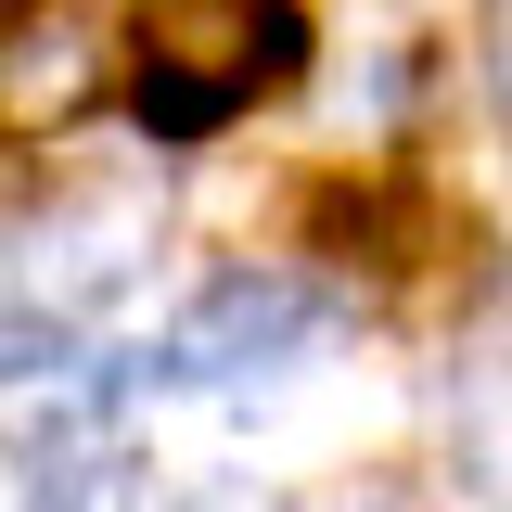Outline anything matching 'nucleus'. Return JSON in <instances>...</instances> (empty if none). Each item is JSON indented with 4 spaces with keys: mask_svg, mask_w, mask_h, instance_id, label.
Here are the masks:
<instances>
[{
    "mask_svg": "<svg viewBox=\"0 0 512 512\" xmlns=\"http://www.w3.org/2000/svg\"><path fill=\"white\" fill-rule=\"evenodd\" d=\"M487 90H500V128H512V13H500V39H487Z\"/></svg>",
    "mask_w": 512,
    "mask_h": 512,
    "instance_id": "9",
    "label": "nucleus"
},
{
    "mask_svg": "<svg viewBox=\"0 0 512 512\" xmlns=\"http://www.w3.org/2000/svg\"><path fill=\"white\" fill-rule=\"evenodd\" d=\"M295 52H308L295 0H141V128L154 141H205L256 90H282Z\"/></svg>",
    "mask_w": 512,
    "mask_h": 512,
    "instance_id": "1",
    "label": "nucleus"
},
{
    "mask_svg": "<svg viewBox=\"0 0 512 512\" xmlns=\"http://www.w3.org/2000/svg\"><path fill=\"white\" fill-rule=\"evenodd\" d=\"M39 512H141V474L128 461H64L52 487H39Z\"/></svg>",
    "mask_w": 512,
    "mask_h": 512,
    "instance_id": "6",
    "label": "nucleus"
},
{
    "mask_svg": "<svg viewBox=\"0 0 512 512\" xmlns=\"http://www.w3.org/2000/svg\"><path fill=\"white\" fill-rule=\"evenodd\" d=\"M448 448H461V474H474L487 500H512V359H474V372H461Z\"/></svg>",
    "mask_w": 512,
    "mask_h": 512,
    "instance_id": "5",
    "label": "nucleus"
},
{
    "mask_svg": "<svg viewBox=\"0 0 512 512\" xmlns=\"http://www.w3.org/2000/svg\"><path fill=\"white\" fill-rule=\"evenodd\" d=\"M90 77H103V64H90V39H77V26H13V39H0V128H13V141H26V128H64L77 116V103H90Z\"/></svg>",
    "mask_w": 512,
    "mask_h": 512,
    "instance_id": "4",
    "label": "nucleus"
},
{
    "mask_svg": "<svg viewBox=\"0 0 512 512\" xmlns=\"http://www.w3.org/2000/svg\"><path fill=\"white\" fill-rule=\"evenodd\" d=\"M308 320H320L308 282L244 269V282H218V295L167 333V372H180V384H244V372H269V359H295V346H308Z\"/></svg>",
    "mask_w": 512,
    "mask_h": 512,
    "instance_id": "2",
    "label": "nucleus"
},
{
    "mask_svg": "<svg viewBox=\"0 0 512 512\" xmlns=\"http://www.w3.org/2000/svg\"><path fill=\"white\" fill-rule=\"evenodd\" d=\"M141 256H154V192H141V180H77V192H52V218H39V295L90 308V295H116Z\"/></svg>",
    "mask_w": 512,
    "mask_h": 512,
    "instance_id": "3",
    "label": "nucleus"
},
{
    "mask_svg": "<svg viewBox=\"0 0 512 512\" xmlns=\"http://www.w3.org/2000/svg\"><path fill=\"white\" fill-rule=\"evenodd\" d=\"M295 512H423V487H410V474H333V487H308Z\"/></svg>",
    "mask_w": 512,
    "mask_h": 512,
    "instance_id": "7",
    "label": "nucleus"
},
{
    "mask_svg": "<svg viewBox=\"0 0 512 512\" xmlns=\"http://www.w3.org/2000/svg\"><path fill=\"white\" fill-rule=\"evenodd\" d=\"M52 359H77V333H64V308H52V320H0V384L52 372Z\"/></svg>",
    "mask_w": 512,
    "mask_h": 512,
    "instance_id": "8",
    "label": "nucleus"
}]
</instances>
